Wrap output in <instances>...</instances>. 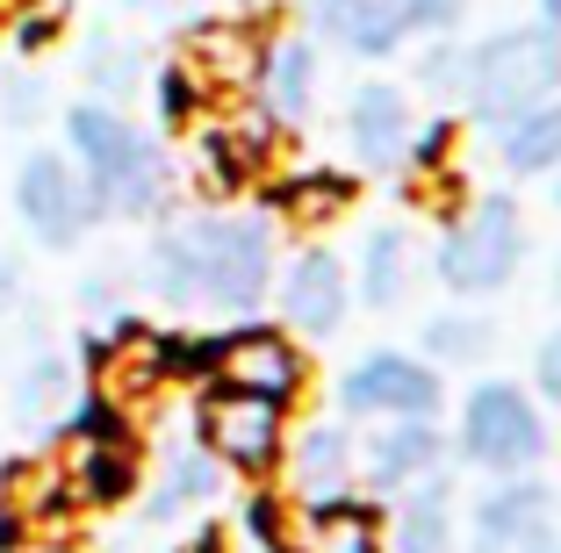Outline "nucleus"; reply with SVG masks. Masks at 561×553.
<instances>
[{
  "mask_svg": "<svg viewBox=\"0 0 561 553\" xmlns=\"http://www.w3.org/2000/svg\"><path fill=\"white\" fill-rule=\"evenodd\" d=\"M274 223L238 209H209L187 223H165L145 244V288L165 310H209L224 324L260 316V302L274 295Z\"/></svg>",
  "mask_w": 561,
  "mask_h": 553,
  "instance_id": "obj_1",
  "label": "nucleus"
},
{
  "mask_svg": "<svg viewBox=\"0 0 561 553\" xmlns=\"http://www.w3.org/2000/svg\"><path fill=\"white\" fill-rule=\"evenodd\" d=\"M66 159L87 173L101 216H123V223H151L173 201V159H165L159 137H145L123 108L108 101H72L66 108Z\"/></svg>",
  "mask_w": 561,
  "mask_h": 553,
  "instance_id": "obj_2",
  "label": "nucleus"
},
{
  "mask_svg": "<svg viewBox=\"0 0 561 553\" xmlns=\"http://www.w3.org/2000/svg\"><path fill=\"white\" fill-rule=\"evenodd\" d=\"M533 230L526 209H518L512 187H482L461 209L439 223V244H432V280H439L454 302H490L504 295L518 274H526Z\"/></svg>",
  "mask_w": 561,
  "mask_h": 553,
  "instance_id": "obj_3",
  "label": "nucleus"
},
{
  "mask_svg": "<svg viewBox=\"0 0 561 553\" xmlns=\"http://www.w3.org/2000/svg\"><path fill=\"white\" fill-rule=\"evenodd\" d=\"M561 94V36L540 22H512L490 30L482 44H468V72H461V115L476 130H504L512 115L540 108Z\"/></svg>",
  "mask_w": 561,
  "mask_h": 553,
  "instance_id": "obj_4",
  "label": "nucleus"
},
{
  "mask_svg": "<svg viewBox=\"0 0 561 553\" xmlns=\"http://www.w3.org/2000/svg\"><path fill=\"white\" fill-rule=\"evenodd\" d=\"M454 460L476 474H490V482H504V474H540L547 460V410L533 403L526 381H476V389L461 395V417H454Z\"/></svg>",
  "mask_w": 561,
  "mask_h": 553,
  "instance_id": "obj_5",
  "label": "nucleus"
},
{
  "mask_svg": "<svg viewBox=\"0 0 561 553\" xmlns=\"http://www.w3.org/2000/svg\"><path fill=\"white\" fill-rule=\"evenodd\" d=\"M195 446L224 474L266 482V474H280V453H288V410L202 381V395H195Z\"/></svg>",
  "mask_w": 561,
  "mask_h": 553,
  "instance_id": "obj_6",
  "label": "nucleus"
},
{
  "mask_svg": "<svg viewBox=\"0 0 561 553\" xmlns=\"http://www.w3.org/2000/svg\"><path fill=\"white\" fill-rule=\"evenodd\" d=\"M209 381H216V389H238V395H260V403L296 410L302 389H310V353H302V338H288L280 324L245 316V324L216 331Z\"/></svg>",
  "mask_w": 561,
  "mask_h": 553,
  "instance_id": "obj_7",
  "label": "nucleus"
},
{
  "mask_svg": "<svg viewBox=\"0 0 561 553\" xmlns=\"http://www.w3.org/2000/svg\"><path fill=\"white\" fill-rule=\"evenodd\" d=\"M274 324L288 338H339L353 316V266L331 252V244H296L288 260L274 266Z\"/></svg>",
  "mask_w": 561,
  "mask_h": 553,
  "instance_id": "obj_8",
  "label": "nucleus"
},
{
  "mask_svg": "<svg viewBox=\"0 0 561 553\" xmlns=\"http://www.w3.org/2000/svg\"><path fill=\"white\" fill-rule=\"evenodd\" d=\"M446 389L439 367L417 353H397V345H375L339 375V417L346 424H381V417H439Z\"/></svg>",
  "mask_w": 561,
  "mask_h": 553,
  "instance_id": "obj_9",
  "label": "nucleus"
},
{
  "mask_svg": "<svg viewBox=\"0 0 561 553\" xmlns=\"http://www.w3.org/2000/svg\"><path fill=\"white\" fill-rule=\"evenodd\" d=\"M15 216L30 223L36 244L66 252V244H80L87 230L101 223V201H94L87 173L66 151H30V159L15 165Z\"/></svg>",
  "mask_w": 561,
  "mask_h": 553,
  "instance_id": "obj_10",
  "label": "nucleus"
},
{
  "mask_svg": "<svg viewBox=\"0 0 561 553\" xmlns=\"http://www.w3.org/2000/svg\"><path fill=\"white\" fill-rule=\"evenodd\" d=\"M454 460L439 417H381L367 424L360 453H353V488H367L375 504H397L403 488H417L425 474H439Z\"/></svg>",
  "mask_w": 561,
  "mask_h": 553,
  "instance_id": "obj_11",
  "label": "nucleus"
},
{
  "mask_svg": "<svg viewBox=\"0 0 561 553\" xmlns=\"http://www.w3.org/2000/svg\"><path fill=\"white\" fill-rule=\"evenodd\" d=\"M417 137V101L397 80H360L346 94V151L367 180H403Z\"/></svg>",
  "mask_w": 561,
  "mask_h": 553,
  "instance_id": "obj_12",
  "label": "nucleus"
},
{
  "mask_svg": "<svg viewBox=\"0 0 561 553\" xmlns=\"http://www.w3.org/2000/svg\"><path fill=\"white\" fill-rule=\"evenodd\" d=\"M547 518H554V488L540 474H504L461 518V553H518Z\"/></svg>",
  "mask_w": 561,
  "mask_h": 553,
  "instance_id": "obj_13",
  "label": "nucleus"
},
{
  "mask_svg": "<svg viewBox=\"0 0 561 553\" xmlns=\"http://www.w3.org/2000/svg\"><path fill=\"white\" fill-rule=\"evenodd\" d=\"M317 80H324V58H317V36H266L260 66H252V94H260V115L296 130L302 115L317 108Z\"/></svg>",
  "mask_w": 561,
  "mask_h": 553,
  "instance_id": "obj_14",
  "label": "nucleus"
},
{
  "mask_svg": "<svg viewBox=\"0 0 561 553\" xmlns=\"http://www.w3.org/2000/svg\"><path fill=\"white\" fill-rule=\"evenodd\" d=\"M381 553H461V510H454V474H425L403 488L389 525H381Z\"/></svg>",
  "mask_w": 561,
  "mask_h": 553,
  "instance_id": "obj_15",
  "label": "nucleus"
},
{
  "mask_svg": "<svg viewBox=\"0 0 561 553\" xmlns=\"http://www.w3.org/2000/svg\"><path fill=\"white\" fill-rule=\"evenodd\" d=\"M353 201H360V173H339V165H296V173L266 180V216L296 230H331L346 223Z\"/></svg>",
  "mask_w": 561,
  "mask_h": 553,
  "instance_id": "obj_16",
  "label": "nucleus"
},
{
  "mask_svg": "<svg viewBox=\"0 0 561 553\" xmlns=\"http://www.w3.org/2000/svg\"><path fill=\"white\" fill-rule=\"evenodd\" d=\"M417 230L411 223H367L360 230V260H353V302L367 310H403V295L417 280Z\"/></svg>",
  "mask_w": 561,
  "mask_h": 553,
  "instance_id": "obj_17",
  "label": "nucleus"
},
{
  "mask_svg": "<svg viewBox=\"0 0 561 553\" xmlns=\"http://www.w3.org/2000/svg\"><path fill=\"white\" fill-rule=\"evenodd\" d=\"M353 453H360L353 424L346 417H317V424H302V431H288L280 474L296 482L302 504H310V496H339V488H353Z\"/></svg>",
  "mask_w": 561,
  "mask_h": 553,
  "instance_id": "obj_18",
  "label": "nucleus"
},
{
  "mask_svg": "<svg viewBox=\"0 0 561 553\" xmlns=\"http://www.w3.org/2000/svg\"><path fill=\"white\" fill-rule=\"evenodd\" d=\"M266 159H274V123H209L195 145V173L216 201L245 195L252 180L266 173Z\"/></svg>",
  "mask_w": 561,
  "mask_h": 553,
  "instance_id": "obj_19",
  "label": "nucleus"
},
{
  "mask_svg": "<svg viewBox=\"0 0 561 553\" xmlns=\"http://www.w3.org/2000/svg\"><path fill=\"white\" fill-rule=\"evenodd\" d=\"M260 44H266V36H252V22H195L187 44H181V66L195 72L209 94H224V87H252Z\"/></svg>",
  "mask_w": 561,
  "mask_h": 553,
  "instance_id": "obj_20",
  "label": "nucleus"
},
{
  "mask_svg": "<svg viewBox=\"0 0 561 553\" xmlns=\"http://www.w3.org/2000/svg\"><path fill=\"white\" fill-rule=\"evenodd\" d=\"M66 474H72V496L80 504H123V496H137V482H145L137 431L130 439H72Z\"/></svg>",
  "mask_w": 561,
  "mask_h": 553,
  "instance_id": "obj_21",
  "label": "nucleus"
},
{
  "mask_svg": "<svg viewBox=\"0 0 561 553\" xmlns=\"http://www.w3.org/2000/svg\"><path fill=\"white\" fill-rule=\"evenodd\" d=\"M216 488H224V468H216L202 446H173V453L159 460V474H151V488H145V518L173 525V518H187V510L216 504Z\"/></svg>",
  "mask_w": 561,
  "mask_h": 553,
  "instance_id": "obj_22",
  "label": "nucleus"
},
{
  "mask_svg": "<svg viewBox=\"0 0 561 553\" xmlns=\"http://www.w3.org/2000/svg\"><path fill=\"white\" fill-rule=\"evenodd\" d=\"M425 353L417 359H432V367H482V359L496 353V316L482 310V302H446V310H432L425 316Z\"/></svg>",
  "mask_w": 561,
  "mask_h": 553,
  "instance_id": "obj_23",
  "label": "nucleus"
},
{
  "mask_svg": "<svg viewBox=\"0 0 561 553\" xmlns=\"http://www.w3.org/2000/svg\"><path fill=\"white\" fill-rule=\"evenodd\" d=\"M496 159H504L512 180H554L561 173V94L526 108V115H512L496 130Z\"/></svg>",
  "mask_w": 561,
  "mask_h": 553,
  "instance_id": "obj_24",
  "label": "nucleus"
},
{
  "mask_svg": "<svg viewBox=\"0 0 561 553\" xmlns=\"http://www.w3.org/2000/svg\"><path fill=\"white\" fill-rule=\"evenodd\" d=\"M72 403H80L72 359L66 353H36L30 367H22V381H15V417L30 424V431H58V424L72 417Z\"/></svg>",
  "mask_w": 561,
  "mask_h": 553,
  "instance_id": "obj_25",
  "label": "nucleus"
},
{
  "mask_svg": "<svg viewBox=\"0 0 561 553\" xmlns=\"http://www.w3.org/2000/svg\"><path fill=\"white\" fill-rule=\"evenodd\" d=\"M0 510L22 518V525H50L58 510H80L66 460H30V468H15L8 482H0Z\"/></svg>",
  "mask_w": 561,
  "mask_h": 553,
  "instance_id": "obj_26",
  "label": "nucleus"
},
{
  "mask_svg": "<svg viewBox=\"0 0 561 553\" xmlns=\"http://www.w3.org/2000/svg\"><path fill=\"white\" fill-rule=\"evenodd\" d=\"M331 44L353 50V58H367V66H381V58H403V50H411V30H403V0H353Z\"/></svg>",
  "mask_w": 561,
  "mask_h": 553,
  "instance_id": "obj_27",
  "label": "nucleus"
},
{
  "mask_svg": "<svg viewBox=\"0 0 561 553\" xmlns=\"http://www.w3.org/2000/svg\"><path fill=\"white\" fill-rule=\"evenodd\" d=\"M137 80H145V66H137L130 44H116V36H87V87H94V101L123 108V94H137Z\"/></svg>",
  "mask_w": 561,
  "mask_h": 553,
  "instance_id": "obj_28",
  "label": "nucleus"
},
{
  "mask_svg": "<svg viewBox=\"0 0 561 553\" xmlns=\"http://www.w3.org/2000/svg\"><path fill=\"white\" fill-rule=\"evenodd\" d=\"M461 72H468V44H454V36H432V44H417V58H411L417 94L446 101V108H461Z\"/></svg>",
  "mask_w": 561,
  "mask_h": 553,
  "instance_id": "obj_29",
  "label": "nucleus"
},
{
  "mask_svg": "<svg viewBox=\"0 0 561 553\" xmlns=\"http://www.w3.org/2000/svg\"><path fill=\"white\" fill-rule=\"evenodd\" d=\"M151 94H159V123H165V130H187V123H195V115L209 108V87H202L195 72L181 66V58H173V66H165L159 80H151Z\"/></svg>",
  "mask_w": 561,
  "mask_h": 553,
  "instance_id": "obj_30",
  "label": "nucleus"
},
{
  "mask_svg": "<svg viewBox=\"0 0 561 553\" xmlns=\"http://www.w3.org/2000/svg\"><path fill=\"white\" fill-rule=\"evenodd\" d=\"M454 137H461V115H417V137H411V165H403V180H417V173H454Z\"/></svg>",
  "mask_w": 561,
  "mask_h": 553,
  "instance_id": "obj_31",
  "label": "nucleus"
},
{
  "mask_svg": "<svg viewBox=\"0 0 561 553\" xmlns=\"http://www.w3.org/2000/svg\"><path fill=\"white\" fill-rule=\"evenodd\" d=\"M238 539L260 553H274L280 539H288V504H280L274 488H252L245 504H238Z\"/></svg>",
  "mask_w": 561,
  "mask_h": 553,
  "instance_id": "obj_32",
  "label": "nucleus"
},
{
  "mask_svg": "<svg viewBox=\"0 0 561 553\" xmlns=\"http://www.w3.org/2000/svg\"><path fill=\"white\" fill-rule=\"evenodd\" d=\"M461 22H468V0H403V30H411V44L454 36Z\"/></svg>",
  "mask_w": 561,
  "mask_h": 553,
  "instance_id": "obj_33",
  "label": "nucleus"
},
{
  "mask_svg": "<svg viewBox=\"0 0 561 553\" xmlns=\"http://www.w3.org/2000/svg\"><path fill=\"white\" fill-rule=\"evenodd\" d=\"M44 108H50V94H44V80H36V72H8V80H0V115H8L15 130L44 123Z\"/></svg>",
  "mask_w": 561,
  "mask_h": 553,
  "instance_id": "obj_34",
  "label": "nucleus"
},
{
  "mask_svg": "<svg viewBox=\"0 0 561 553\" xmlns=\"http://www.w3.org/2000/svg\"><path fill=\"white\" fill-rule=\"evenodd\" d=\"M533 403L561 410V324L540 331V345H533Z\"/></svg>",
  "mask_w": 561,
  "mask_h": 553,
  "instance_id": "obj_35",
  "label": "nucleus"
},
{
  "mask_svg": "<svg viewBox=\"0 0 561 553\" xmlns=\"http://www.w3.org/2000/svg\"><path fill=\"white\" fill-rule=\"evenodd\" d=\"M346 8H353V0H296V15L310 22V36H317V44H331V36H339Z\"/></svg>",
  "mask_w": 561,
  "mask_h": 553,
  "instance_id": "obj_36",
  "label": "nucleus"
},
{
  "mask_svg": "<svg viewBox=\"0 0 561 553\" xmlns=\"http://www.w3.org/2000/svg\"><path fill=\"white\" fill-rule=\"evenodd\" d=\"M50 36H58V15H50V8H36V15L15 22V50H44Z\"/></svg>",
  "mask_w": 561,
  "mask_h": 553,
  "instance_id": "obj_37",
  "label": "nucleus"
},
{
  "mask_svg": "<svg viewBox=\"0 0 561 553\" xmlns=\"http://www.w3.org/2000/svg\"><path fill=\"white\" fill-rule=\"evenodd\" d=\"M15 302H22V260L0 252V310H15Z\"/></svg>",
  "mask_w": 561,
  "mask_h": 553,
  "instance_id": "obj_38",
  "label": "nucleus"
},
{
  "mask_svg": "<svg viewBox=\"0 0 561 553\" xmlns=\"http://www.w3.org/2000/svg\"><path fill=\"white\" fill-rule=\"evenodd\" d=\"M518 553H561V518H547V525H540V532H533Z\"/></svg>",
  "mask_w": 561,
  "mask_h": 553,
  "instance_id": "obj_39",
  "label": "nucleus"
},
{
  "mask_svg": "<svg viewBox=\"0 0 561 553\" xmlns=\"http://www.w3.org/2000/svg\"><path fill=\"white\" fill-rule=\"evenodd\" d=\"M533 22H540V30H554V36H561V0H533Z\"/></svg>",
  "mask_w": 561,
  "mask_h": 553,
  "instance_id": "obj_40",
  "label": "nucleus"
},
{
  "mask_svg": "<svg viewBox=\"0 0 561 553\" xmlns=\"http://www.w3.org/2000/svg\"><path fill=\"white\" fill-rule=\"evenodd\" d=\"M116 8H165V0H116Z\"/></svg>",
  "mask_w": 561,
  "mask_h": 553,
  "instance_id": "obj_41",
  "label": "nucleus"
},
{
  "mask_svg": "<svg viewBox=\"0 0 561 553\" xmlns=\"http://www.w3.org/2000/svg\"><path fill=\"white\" fill-rule=\"evenodd\" d=\"M554 302H561V252H554Z\"/></svg>",
  "mask_w": 561,
  "mask_h": 553,
  "instance_id": "obj_42",
  "label": "nucleus"
},
{
  "mask_svg": "<svg viewBox=\"0 0 561 553\" xmlns=\"http://www.w3.org/2000/svg\"><path fill=\"white\" fill-rule=\"evenodd\" d=\"M554 209H561V173H554Z\"/></svg>",
  "mask_w": 561,
  "mask_h": 553,
  "instance_id": "obj_43",
  "label": "nucleus"
},
{
  "mask_svg": "<svg viewBox=\"0 0 561 553\" xmlns=\"http://www.w3.org/2000/svg\"><path fill=\"white\" fill-rule=\"evenodd\" d=\"M36 553H72V546H36Z\"/></svg>",
  "mask_w": 561,
  "mask_h": 553,
  "instance_id": "obj_44",
  "label": "nucleus"
}]
</instances>
